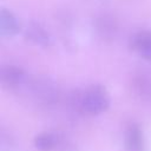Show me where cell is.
I'll return each mask as SVG.
<instances>
[{"instance_id": "cell-3", "label": "cell", "mask_w": 151, "mask_h": 151, "mask_svg": "<svg viewBox=\"0 0 151 151\" xmlns=\"http://www.w3.org/2000/svg\"><path fill=\"white\" fill-rule=\"evenodd\" d=\"M1 83L8 87H17L26 79L25 71L17 65H5L0 70Z\"/></svg>"}, {"instance_id": "cell-1", "label": "cell", "mask_w": 151, "mask_h": 151, "mask_svg": "<svg viewBox=\"0 0 151 151\" xmlns=\"http://www.w3.org/2000/svg\"><path fill=\"white\" fill-rule=\"evenodd\" d=\"M110 103L111 100L107 90L99 84H94L87 87L80 99L81 109L91 116H98L107 111Z\"/></svg>"}, {"instance_id": "cell-6", "label": "cell", "mask_w": 151, "mask_h": 151, "mask_svg": "<svg viewBox=\"0 0 151 151\" xmlns=\"http://www.w3.org/2000/svg\"><path fill=\"white\" fill-rule=\"evenodd\" d=\"M125 147L126 151H143L144 138L140 127L132 123L127 126L125 132Z\"/></svg>"}, {"instance_id": "cell-7", "label": "cell", "mask_w": 151, "mask_h": 151, "mask_svg": "<svg viewBox=\"0 0 151 151\" xmlns=\"http://www.w3.org/2000/svg\"><path fill=\"white\" fill-rule=\"evenodd\" d=\"M57 143V136L51 132H41L34 137V146L39 151H52Z\"/></svg>"}, {"instance_id": "cell-5", "label": "cell", "mask_w": 151, "mask_h": 151, "mask_svg": "<svg viewBox=\"0 0 151 151\" xmlns=\"http://www.w3.org/2000/svg\"><path fill=\"white\" fill-rule=\"evenodd\" d=\"M26 38L37 46L47 48L52 45V38L48 32L39 24L31 22L26 28Z\"/></svg>"}, {"instance_id": "cell-4", "label": "cell", "mask_w": 151, "mask_h": 151, "mask_svg": "<svg viewBox=\"0 0 151 151\" xmlns=\"http://www.w3.org/2000/svg\"><path fill=\"white\" fill-rule=\"evenodd\" d=\"M20 32V22L14 13L7 8L0 11V33L4 37L12 38Z\"/></svg>"}, {"instance_id": "cell-2", "label": "cell", "mask_w": 151, "mask_h": 151, "mask_svg": "<svg viewBox=\"0 0 151 151\" xmlns=\"http://www.w3.org/2000/svg\"><path fill=\"white\" fill-rule=\"evenodd\" d=\"M130 48L143 59L151 63V31H139L131 35Z\"/></svg>"}]
</instances>
